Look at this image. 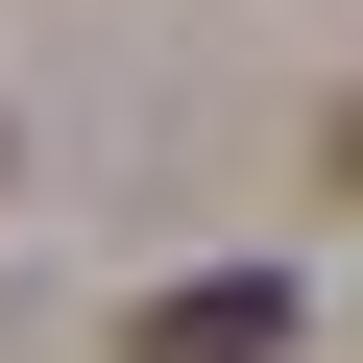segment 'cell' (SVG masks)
Masks as SVG:
<instances>
[{
  "label": "cell",
  "instance_id": "cell-1",
  "mask_svg": "<svg viewBox=\"0 0 363 363\" xmlns=\"http://www.w3.org/2000/svg\"><path fill=\"white\" fill-rule=\"evenodd\" d=\"M121 363H291V291H267V267H194V291L121 315Z\"/></svg>",
  "mask_w": 363,
  "mask_h": 363
}]
</instances>
